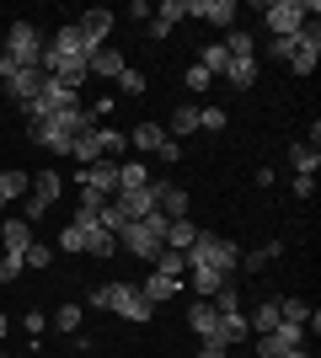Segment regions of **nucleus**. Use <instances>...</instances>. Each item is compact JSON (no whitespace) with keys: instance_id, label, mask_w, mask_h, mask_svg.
<instances>
[{"instance_id":"7ed1b4c3","label":"nucleus","mask_w":321,"mask_h":358,"mask_svg":"<svg viewBox=\"0 0 321 358\" xmlns=\"http://www.w3.org/2000/svg\"><path fill=\"white\" fill-rule=\"evenodd\" d=\"M43 48H48V32L38 22H11L0 59L11 64V70H32V64H43Z\"/></svg>"},{"instance_id":"1a4fd4ad","label":"nucleus","mask_w":321,"mask_h":358,"mask_svg":"<svg viewBox=\"0 0 321 358\" xmlns=\"http://www.w3.org/2000/svg\"><path fill=\"white\" fill-rule=\"evenodd\" d=\"M0 80H6V96H11L16 107H27L32 96L48 86V70H43V64H32V70H11V64L0 59Z\"/></svg>"},{"instance_id":"c9c22d12","label":"nucleus","mask_w":321,"mask_h":358,"mask_svg":"<svg viewBox=\"0 0 321 358\" xmlns=\"http://www.w3.org/2000/svg\"><path fill=\"white\" fill-rule=\"evenodd\" d=\"M48 262H54V252H48L43 241H32L27 252H22V268H48Z\"/></svg>"},{"instance_id":"ea45409f","label":"nucleus","mask_w":321,"mask_h":358,"mask_svg":"<svg viewBox=\"0 0 321 358\" xmlns=\"http://www.w3.org/2000/svg\"><path fill=\"white\" fill-rule=\"evenodd\" d=\"M118 91H129V96H139V91H145V75H139L134 64H129V70L118 75Z\"/></svg>"},{"instance_id":"c03bdc74","label":"nucleus","mask_w":321,"mask_h":358,"mask_svg":"<svg viewBox=\"0 0 321 358\" xmlns=\"http://www.w3.org/2000/svg\"><path fill=\"white\" fill-rule=\"evenodd\" d=\"M290 187H294V198H311V193H316V177H294Z\"/></svg>"},{"instance_id":"b1692460","label":"nucleus","mask_w":321,"mask_h":358,"mask_svg":"<svg viewBox=\"0 0 321 358\" xmlns=\"http://www.w3.org/2000/svg\"><path fill=\"white\" fill-rule=\"evenodd\" d=\"M225 80L236 91H252V86H257V59H230L225 64Z\"/></svg>"},{"instance_id":"5701e85b","label":"nucleus","mask_w":321,"mask_h":358,"mask_svg":"<svg viewBox=\"0 0 321 358\" xmlns=\"http://www.w3.org/2000/svg\"><path fill=\"white\" fill-rule=\"evenodd\" d=\"M134 187H150L145 161H118V193H134Z\"/></svg>"},{"instance_id":"f3484780","label":"nucleus","mask_w":321,"mask_h":358,"mask_svg":"<svg viewBox=\"0 0 321 358\" xmlns=\"http://www.w3.org/2000/svg\"><path fill=\"white\" fill-rule=\"evenodd\" d=\"M166 129H161V123H134V134H129V145L139 150V161H145V155H161V150H166Z\"/></svg>"},{"instance_id":"e433bc0d","label":"nucleus","mask_w":321,"mask_h":358,"mask_svg":"<svg viewBox=\"0 0 321 358\" xmlns=\"http://www.w3.org/2000/svg\"><path fill=\"white\" fill-rule=\"evenodd\" d=\"M59 252H70V257H80V252H86V236H80L76 224H64V230H59Z\"/></svg>"},{"instance_id":"393cba45","label":"nucleus","mask_w":321,"mask_h":358,"mask_svg":"<svg viewBox=\"0 0 321 358\" xmlns=\"http://www.w3.org/2000/svg\"><path fill=\"white\" fill-rule=\"evenodd\" d=\"M290 166H294V177H316L321 150L316 145H290Z\"/></svg>"},{"instance_id":"6e6552de","label":"nucleus","mask_w":321,"mask_h":358,"mask_svg":"<svg viewBox=\"0 0 321 358\" xmlns=\"http://www.w3.org/2000/svg\"><path fill=\"white\" fill-rule=\"evenodd\" d=\"M59 59H92V43L80 38V27L76 22H64V27H54V38H48V48H43V70L48 64H59Z\"/></svg>"},{"instance_id":"72a5a7b5","label":"nucleus","mask_w":321,"mask_h":358,"mask_svg":"<svg viewBox=\"0 0 321 358\" xmlns=\"http://www.w3.org/2000/svg\"><path fill=\"white\" fill-rule=\"evenodd\" d=\"M183 268H187L183 252H161V257H155V273H166V278H183Z\"/></svg>"},{"instance_id":"9b49d317","label":"nucleus","mask_w":321,"mask_h":358,"mask_svg":"<svg viewBox=\"0 0 321 358\" xmlns=\"http://www.w3.org/2000/svg\"><path fill=\"white\" fill-rule=\"evenodd\" d=\"M80 187L86 193H97L107 203V198L118 193V161H97V166H80Z\"/></svg>"},{"instance_id":"0eeeda50","label":"nucleus","mask_w":321,"mask_h":358,"mask_svg":"<svg viewBox=\"0 0 321 358\" xmlns=\"http://www.w3.org/2000/svg\"><path fill=\"white\" fill-rule=\"evenodd\" d=\"M59 187H64L59 171H38V177H32V187H27V198H22V220L38 224L54 203H59Z\"/></svg>"},{"instance_id":"20e7f679","label":"nucleus","mask_w":321,"mask_h":358,"mask_svg":"<svg viewBox=\"0 0 321 358\" xmlns=\"http://www.w3.org/2000/svg\"><path fill=\"white\" fill-rule=\"evenodd\" d=\"M166 224L161 214H145V220H134L129 230H118V252L139 257V262H155V257L166 252Z\"/></svg>"},{"instance_id":"ddd939ff","label":"nucleus","mask_w":321,"mask_h":358,"mask_svg":"<svg viewBox=\"0 0 321 358\" xmlns=\"http://www.w3.org/2000/svg\"><path fill=\"white\" fill-rule=\"evenodd\" d=\"M32 241H38V236H32V224H27V220H6V224H0V257L22 262V252H27Z\"/></svg>"},{"instance_id":"a211bd4d","label":"nucleus","mask_w":321,"mask_h":358,"mask_svg":"<svg viewBox=\"0 0 321 358\" xmlns=\"http://www.w3.org/2000/svg\"><path fill=\"white\" fill-rule=\"evenodd\" d=\"M113 203H118L129 220H145V214H155V182L150 187H134V193H113Z\"/></svg>"},{"instance_id":"2eb2a0df","label":"nucleus","mask_w":321,"mask_h":358,"mask_svg":"<svg viewBox=\"0 0 321 358\" xmlns=\"http://www.w3.org/2000/svg\"><path fill=\"white\" fill-rule=\"evenodd\" d=\"M187 321H193V331H199V343H225V337H220V310H214L209 299H193Z\"/></svg>"},{"instance_id":"37998d69","label":"nucleus","mask_w":321,"mask_h":358,"mask_svg":"<svg viewBox=\"0 0 321 358\" xmlns=\"http://www.w3.org/2000/svg\"><path fill=\"white\" fill-rule=\"evenodd\" d=\"M43 327H48V315L43 310H27V337H32V343L43 337Z\"/></svg>"},{"instance_id":"4be33fe9","label":"nucleus","mask_w":321,"mask_h":358,"mask_svg":"<svg viewBox=\"0 0 321 358\" xmlns=\"http://www.w3.org/2000/svg\"><path fill=\"white\" fill-rule=\"evenodd\" d=\"M193 241H199V224L193 220H171L166 224V252H187Z\"/></svg>"},{"instance_id":"4c0bfd02","label":"nucleus","mask_w":321,"mask_h":358,"mask_svg":"<svg viewBox=\"0 0 321 358\" xmlns=\"http://www.w3.org/2000/svg\"><path fill=\"white\" fill-rule=\"evenodd\" d=\"M80 315H86L80 305H59V310H54V327H59V331H76V327H80Z\"/></svg>"},{"instance_id":"79ce46f5","label":"nucleus","mask_w":321,"mask_h":358,"mask_svg":"<svg viewBox=\"0 0 321 358\" xmlns=\"http://www.w3.org/2000/svg\"><path fill=\"white\" fill-rule=\"evenodd\" d=\"M268 54H273V59H284V64H290V59H294V38H273V43H268Z\"/></svg>"},{"instance_id":"a878e982","label":"nucleus","mask_w":321,"mask_h":358,"mask_svg":"<svg viewBox=\"0 0 321 358\" xmlns=\"http://www.w3.org/2000/svg\"><path fill=\"white\" fill-rule=\"evenodd\" d=\"M187 278H193L199 299H214V294H220V284H225L230 273H214V268H187Z\"/></svg>"},{"instance_id":"f704fd0d","label":"nucleus","mask_w":321,"mask_h":358,"mask_svg":"<svg viewBox=\"0 0 321 358\" xmlns=\"http://www.w3.org/2000/svg\"><path fill=\"white\" fill-rule=\"evenodd\" d=\"M183 86H187V91H199V96H204V91L214 86V75H209V70H199V64H187V70H183Z\"/></svg>"},{"instance_id":"f03ea898","label":"nucleus","mask_w":321,"mask_h":358,"mask_svg":"<svg viewBox=\"0 0 321 358\" xmlns=\"http://www.w3.org/2000/svg\"><path fill=\"white\" fill-rule=\"evenodd\" d=\"M86 305H97V310H113V315H123V321H139V327L155 315V305L139 294V284H123V278H118V284L92 289V294H86Z\"/></svg>"},{"instance_id":"bb28decb","label":"nucleus","mask_w":321,"mask_h":358,"mask_svg":"<svg viewBox=\"0 0 321 358\" xmlns=\"http://www.w3.org/2000/svg\"><path fill=\"white\" fill-rule=\"evenodd\" d=\"M225 54L230 59H257V38L246 27H230V38H225Z\"/></svg>"},{"instance_id":"412c9836","label":"nucleus","mask_w":321,"mask_h":358,"mask_svg":"<svg viewBox=\"0 0 321 358\" xmlns=\"http://www.w3.org/2000/svg\"><path fill=\"white\" fill-rule=\"evenodd\" d=\"M27 187H32L27 171H0V214L11 209L16 198H27Z\"/></svg>"},{"instance_id":"a19ab883","label":"nucleus","mask_w":321,"mask_h":358,"mask_svg":"<svg viewBox=\"0 0 321 358\" xmlns=\"http://www.w3.org/2000/svg\"><path fill=\"white\" fill-rule=\"evenodd\" d=\"M199 129H225V113L220 107H199Z\"/></svg>"},{"instance_id":"aec40b11","label":"nucleus","mask_w":321,"mask_h":358,"mask_svg":"<svg viewBox=\"0 0 321 358\" xmlns=\"http://www.w3.org/2000/svg\"><path fill=\"white\" fill-rule=\"evenodd\" d=\"M86 70H92V75H107V80H118V75L129 70V59H123V48H97L92 59H86Z\"/></svg>"},{"instance_id":"49530a36","label":"nucleus","mask_w":321,"mask_h":358,"mask_svg":"<svg viewBox=\"0 0 321 358\" xmlns=\"http://www.w3.org/2000/svg\"><path fill=\"white\" fill-rule=\"evenodd\" d=\"M284 358H311V353H306V348H294V353H284Z\"/></svg>"},{"instance_id":"2f4dec72","label":"nucleus","mask_w":321,"mask_h":358,"mask_svg":"<svg viewBox=\"0 0 321 358\" xmlns=\"http://www.w3.org/2000/svg\"><path fill=\"white\" fill-rule=\"evenodd\" d=\"M209 305H214V310H220V315H230V310H241V289H236V284H230V278H225V284H220V294H214Z\"/></svg>"},{"instance_id":"dca6fc26","label":"nucleus","mask_w":321,"mask_h":358,"mask_svg":"<svg viewBox=\"0 0 321 358\" xmlns=\"http://www.w3.org/2000/svg\"><path fill=\"white\" fill-rule=\"evenodd\" d=\"M76 27H80V38L92 43V54H97V48H107V32H113V11H102V6H97V11L80 16Z\"/></svg>"},{"instance_id":"de8ad7c7","label":"nucleus","mask_w":321,"mask_h":358,"mask_svg":"<svg viewBox=\"0 0 321 358\" xmlns=\"http://www.w3.org/2000/svg\"><path fill=\"white\" fill-rule=\"evenodd\" d=\"M0 343H6V310H0Z\"/></svg>"},{"instance_id":"c85d7f7f","label":"nucleus","mask_w":321,"mask_h":358,"mask_svg":"<svg viewBox=\"0 0 321 358\" xmlns=\"http://www.w3.org/2000/svg\"><path fill=\"white\" fill-rule=\"evenodd\" d=\"M246 321H252V337H262V331H273L278 321H284V315H278V299H262L257 310L246 315Z\"/></svg>"},{"instance_id":"4468645a","label":"nucleus","mask_w":321,"mask_h":358,"mask_svg":"<svg viewBox=\"0 0 321 358\" xmlns=\"http://www.w3.org/2000/svg\"><path fill=\"white\" fill-rule=\"evenodd\" d=\"M155 214H161V220H187V187L155 182Z\"/></svg>"},{"instance_id":"473e14b6","label":"nucleus","mask_w":321,"mask_h":358,"mask_svg":"<svg viewBox=\"0 0 321 358\" xmlns=\"http://www.w3.org/2000/svg\"><path fill=\"white\" fill-rule=\"evenodd\" d=\"M155 22H166V27H177V22H183V16H187V0H166V6H155Z\"/></svg>"},{"instance_id":"6ab92c4d","label":"nucleus","mask_w":321,"mask_h":358,"mask_svg":"<svg viewBox=\"0 0 321 358\" xmlns=\"http://www.w3.org/2000/svg\"><path fill=\"white\" fill-rule=\"evenodd\" d=\"M139 294L150 299V305H166L171 294H183V278H166V273H145V278H139Z\"/></svg>"},{"instance_id":"a18cd8bd","label":"nucleus","mask_w":321,"mask_h":358,"mask_svg":"<svg viewBox=\"0 0 321 358\" xmlns=\"http://www.w3.org/2000/svg\"><path fill=\"white\" fill-rule=\"evenodd\" d=\"M225 353H230V343H204L199 348V358H225Z\"/></svg>"},{"instance_id":"9d476101","label":"nucleus","mask_w":321,"mask_h":358,"mask_svg":"<svg viewBox=\"0 0 321 358\" xmlns=\"http://www.w3.org/2000/svg\"><path fill=\"white\" fill-rule=\"evenodd\" d=\"M252 348H257V358H284V353H294V348H306V327H294V321H278L273 331L252 337Z\"/></svg>"},{"instance_id":"39448f33","label":"nucleus","mask_w":321,"mask_h":358,"mask_svg":"<svg viewBox=\"0 0 321 358\" xmlns=\"http://www.w3.org/2000/svg\"><path fill=\"white\" fill-rule=\"evenodd\" d=\"M183 257H187V268H214V273H236V262H241L236 241L214 236V230H199V241H193Z\"/></svg>"},{"instance_id":"f8f14e48","label":"nucleus","mask_w":321,"mask_h":358,"mask_svg":"<svg viewBox=\"0 0 321 358\" xmlns=\"http://www.w3.org/2000/svg\"><path fill=\"white\" fill-rule=\"evenodd\" d=\"M187 16H199L209 27H236V0H187Z\"/></svg>"},{"instance_id":"7c9ffc66","label":"nucleus","mask_w":321,"mask_h":358,"mask_svg":"<svg viewBox=\"0 0 321 358\" xmlns=\"http://www.w3.org/2000/svg\"><path fill=\"white\" fill-rule=\"evenodd\" d=\"M225 64H230V54H225V43H209L199 54V70H209L214 80H220V75H225Z\"/></svg>"},{"instance_id":"58836bf2","label":"nucleus","mask_w":321,"mask_h":358,"mask_svg":"<svg viewBox=\"0 0 321 358\" xmlns=\"http://www.w3.org/2000/svg\"><path fill=\"white\" fill-rule=\"evenodd\" d=\"M268 262H273V257H268V246H257V252H241V262H236V268H246V273H262Z\"/></svg>"},{"instance_id":"c756f323","label":"nucleus","mask_w":321,"mask_h":358,"mask_svg":"<svg viewBox=\"0 0 321 358\" xmlns=\"http://www.w3.org/2000/svg\"><path fill=\"white\" fill-rule=\"evenodd\" d=\"M161 129H166V134H177V139H183V134H193V129H199V107H193V102H183L177 113H171V123H161Z\"/></svg>"},{"instance_id":"f257e3e1","label":"nucleus","mask_w":321,"mask_h":358,"mask_svg":"<svg viewBox=\"0 0 321 358\" xmlns=\"http://www.w3.org/2000/svg\"><path fill=\"white\" fill-rule=\"evenodd\" d=\"M86 129H97L92 107H70V113H54V118L27 123V139H32V145H43V150H54V155H70V145H76Z\"/></svg>"},{"instance_id":"cd10ccee","label":"nucleus","mask_w":321,"mask_h":358,"mask_svg":"<svg viewBox=\"0 0 321 358\" xmlns=\"http://www.w3.org/2000/svg\"><path fill=\"white\" fill-rule=\"evenodd\" d=\"M220 337H225V343H252V321H246L241 310L220 315Z\"/></svg>"},{"instance_id":"423d86ee","label":"nucleus","mask_w":321,"mask_h":358,"mask_svg":"<svg viewBox=\"0 0 321 358\" xmlns=\"http://www.w3.org/2000/svg\"><path fill=\"white\" fill-rule=\"evenodd\" d=\"M262 16H268V32H273V38H294V32L316 16V6H311V0H273V6H262Z\"/></svg>"}]
</instances>
